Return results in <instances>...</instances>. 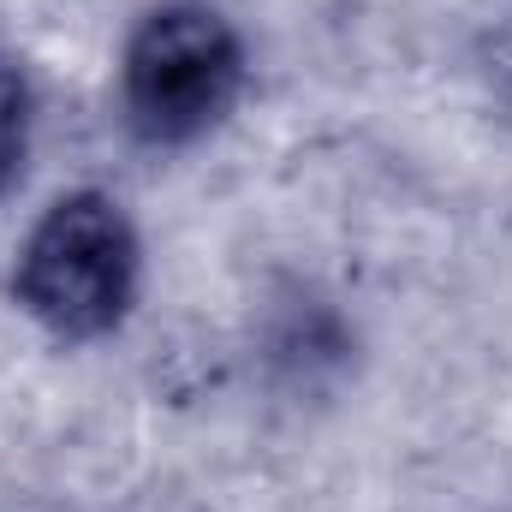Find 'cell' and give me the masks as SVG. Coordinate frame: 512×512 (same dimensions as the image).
Instances as JSON below:
<instances>
[{"instance_id":"1","label":"cell","mask_w":512,"mask_h":512,"mask_svg":"<svg viewBox=\"0 0 512 512\" xmlns=\"http://www.w3.org/2000/svg\"><path fill=\"white\" fill-rule=\"evenodd\" d=\"M143 280V239L126 203L102 185H72L24 227L12 251V304L60 346L120 334Z\"/></svg>"},{"instance_id":"2","label":"cell","mask_w":512,"mask_h":512,"mask_svg":"<svg viewBox=\"0 0 512 512\" xmlns=\"http://www.w3.org/2000/svg\"><path fill=\"white\" fill-rule=\"evenodd\" d=\"M245 36L215 0H161L120 48V114L149 149H185L245 96Z\"/></svg>"},{"instance_id":"3","label":"cell","mask_w":512,"mask_h":512,"mask_svg":"<svg viewBox=\"0 0 512 512\" xmlns=\"http://www.w3.org/2000/svg\"><path fill=\"white\" fill-rule=\"evenodd\" d=\"M24 149H30V78L0 48V197L12 191V179L24 167Z\"/></svg>"}]
</instances>
